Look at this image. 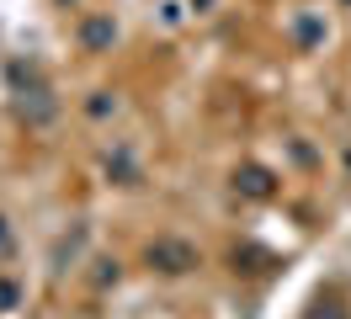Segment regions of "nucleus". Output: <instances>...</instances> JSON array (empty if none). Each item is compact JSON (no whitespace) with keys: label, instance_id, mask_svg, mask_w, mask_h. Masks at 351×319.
<instances>
[{"label":"nucleus","instance_id":"1","mask_svg":"<svg viewBox=\"0 0 351 319\" xmlns=\"http://www.w3.org/2000/svg\"><path fill=\"white\" fill-rule=\"evenodd\" d=\"M149 261L154 266H160V272H192V266H197V250H192V245H186V239H154L149 245Z\"/></svg>","mask_w":351,"mask_h":319},{"label":"nucleus","instance_id":"2","mask_svg":"<svg viewBox=\"0 0 351 319\" xmlns=\"http://www.w3.org/2000/svg\"><path fill=\"white\" fill-rule=\"evenodd\" d=\"M112 38H117V27H112V21H90V27H86V43H90V48H101V43H112Z\"/></svg>","mask_w":351,"mask_h":319},{"label":"nucleus","instance_id":"4","mask_svg":"<svg viewBox=\"0 0 351 319\" xmlns=\"http://www.w3.org/2000/svg\"><path fill=\"white\" fill-rule=\"evenodd\" d=\"M0 250H5V218H0Z\"/></svg>","mask_w":351,"mask_h":319},{"label":"nucleus","instance_id":"3","mask_svg":"<svg viewBox=\"0 0 351 319\" xmlns=\"http://www.w3.org/2000/svg\"><path fill=\"white\" fill-rule=\"evenodd\" d=\"M11 298H16V287H11V282H0V309H5Z\"/></svg>","mask_w":351,"mask_h":319}]
</instances>
